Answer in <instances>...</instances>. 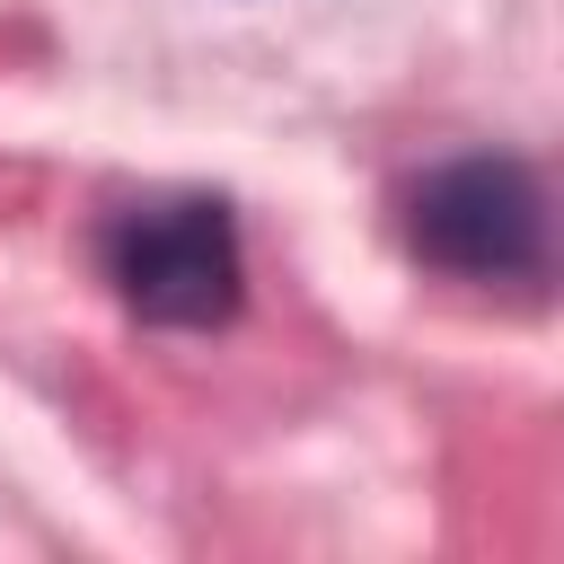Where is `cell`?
Segmentation results:
<instances>
[{
    "instance_id": "1",
    "label": "cell",
    "mask_w": 564,
    "mask_h": 564,
    "mask_svg": "<svg viewBox=\"0 0 564 564\" xmlns=\"http://www.w3.org/2000/svg\"><path fill=\"white\" fill-rule=\"evenodd\" d=\"M97 273L123 300V317L159 335H212L247 300V247L229 194L176 185V194H132L97 220Z\"/></svg>"
},
{
    "instance_id": "2",
    "label": "cell",
    "mask_w": 564,
    "mask_h": 564,
    "mask_svg": "<svg viewBox=\"0 0 564 564\" xmlns=\"http://www.w3.org/2000/svg\"><path fill=\"white\" fill-rule=\"evenodd\" d=\"M405 256L476 291H538L555 264L538 167L520 150H458L423 167L405 194Z\"/></svg>"
}]
</instances>
